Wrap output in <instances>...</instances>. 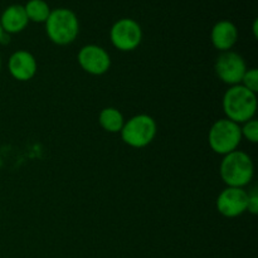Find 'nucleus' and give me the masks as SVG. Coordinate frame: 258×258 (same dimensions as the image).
I'll use <instances>...</instances> for the list:
<instances>
[{
  "label": "nucleus",
  "mask_w": 258,
  "mask_h": 258,
  "mask_svg": "<svg viewBox=\"0 0 258 258\" xmlns=\"http://www.w3.org/2000/svg\"><path fill=\"white\" fill-rule=\"evenodd\" d=\"M241 85L246 87L247 90L252 91V92H258V71L256 68H251V70L246 71L241 81Z\"/></svg>",
  "instance_id": "obj_16"
},
{
  "label": "nucleus",
  "mask_w": 258,
  "mask_h": 258,
  "mask_svg": "<svg viewBox=\"0 0 258 258\" xmlns=\"http://www.w3.org/2000/svg\"><path fill=\"white\" fill-rule=\"evenodd\" d=\"M98 123L105 131L111 134L120 133L125 123L122 113L115 107H105L98 115Z\"/></svg>",
  "instance_id": "obj_13"
},
{
  "label": "nucleus",
  "mask_w": 258,
  "mask_h": 258,
  "mask_svg": "<svg viewBox=\"0 0 258 258\" xmlns=\"http://www.w3.org/2000/svg\"><path fill=\"white\" fill-rule=\"evenodd\" d=\"M156 133V121L146 113H140L128 118L120 131L123 143L134 149H143L153 143Z\"/></svg>",
  "instance_id": "obj_4"
},
{
  "label": "nucleus",
  "mask_w": 258,
  "mask_h": 258,
  "mask_svg": "<svg viewBox=\"0 0 258 258\" xmlns=\"http://www.w3.org/2000/svg\"><path fill=\"white\" fill-rule=\"evenodd\" d=\"M242 138H246L249 143L257 144L258 143V121L256 118L247 121L241 127Z\"/></svg>",
  "instance_id": "obj_15"
},
{
  "label": "nucleus",
  "mask_w": 258,
  "mask_h": 258,
  "mask_svg": "<svg viewBox=\"0 0 258 258\" xmlns=\"http://www.w3.org/2000/svg\"><path fill=\"white\" fill-rule=\"evenodd\" d=\"M257 25H258V20L256 19V20H254V22H253V34H254V37H256L257 38Z\"/></svg>",
  "instance_id": "obj_18"
},
{
  "label": "nucleus",
  "mask_w": 258,
  "mask_h": 258,
  "mask_svg": "<svg viewBox=\"0 0 258 258\" xmlns=\"http://www.w3.org/2000/svg\"><path fill=\"white\" fill-rule=\"evenodd\" d=\"M10 76L19 82H27L37 75V59L28 50H17L8 60Z\"/></svg>",
  "instance_id": "obj_10"
},
{
  "label": "nucleus",
  "mask_w": 258,
  "mask_h": 258,
  "mask_svg": "<svg viewBox=\"0 0 258 258\" xmlns=\"http://www.w3.org/2000/svg\"><path fill=\"white\" fill-rule=\"evenodd\" d=\"M242 140L241 126L228 118H219L208 131V144L218 155H227L237 150Z\"/></svg>",
  "instance_id": "obj_5"
},
{
  "label": "nucleus",
  "mask_w": 258,
  "mask_h": 258,
  "mask_svg": "<svg viewBox=\"0 0 258 258\" xmlns=\"http://www.w3.org/2000/svg\"><path fill=\"white\" fill-rule=\"evenodd\" d=\"M222 107L228 120L244 123L254 118L257 111V93L247 90L242 85L231 86L224 92Z\"/></svg>",
  "instance_id": "obj_1"
},
{
  "label": "nucleus",
  "mask_w": 258,
  "mask_h": 258,
  "mask_svg": "<svg viewBox=\"0 0 258 258\" xmlns=\"http://www.w3.org/2000/svg\"><path fill=\"white\" fill-rule=\"evenodd\" d=\"M45 33L50 42L57 45H68L75 42L80 33V22L75 13L67 8L50 12L45 20Z\"/></svg>",
  "instance_id": "obj_3"
},
{
  "label": "nucleus",
  "mask_w": 258,
  "mask_h": 258,
  "mask_svg": "<svg viewBox=\"0 0 258 258\" xmlns=\"http://www.w3.org/2000/svg\"><path fill=\"white\" fill-rule=\"evenodd\" d=\"M217 209L226 218H236L247 212L248 191L243 188L227 186L219 193L216 202Z\"/></svg>",
  "instance_id": "obj_9"
},
{
  "label": "nucleus",
  "mask_w": 258,
  "mask_h": 258,
  "mask_svg": "<svg viewBox=\"0 0 258 258\" xmlns=\"http://www.w3.org/2000/svg\"><path fill=\"white\" fill-rule=\"evenodd\" d=\"M4 34H5V33L3 32V29H2V25H0V43H2V40H3V37H4Z\"/></svg>",
  "instance_id": "obj_19"
},
{
  "label": "nucleus",
  "mask_w": 258,
  "mask_h": 258,
  "mask_svg": "<svg viewBox=\"0 0 258 258\" xmlns=\"http://www.w3.org/2000/svg\"><path fill=\"white\" fill-rule=\"evenodd\" d=\"M211 40L213 47L219 52H228L238 40V29L229 20H221L212 28Z\"/></svg>",
  "instance_id": "obj_11"
},
{
  "label": "nucleus",
  "mask_w": 258,
  "mask_h": 258,
  "mask_svg": "<svg viewBox=\"0 0 258 258\" xmlns=\"http://www.w3.org/2000/svg\"><path fill=\"white\" fill-rule=\"evenodd\" d=\"M214 71L219 80L229 86L241 85L244 73L247 71L243 57L236 52H222L214 64Z\"/></svg>",
  "instance_id": "obj_7"
},
{
  "label": "nucleus",
  "mask_w": 258,
  "mask_h": 258,
  "mask_svg": "<svg viewBox=\"0 0 258 258\" xmlns=\"http://www.w3.org/2000/svg\"><path fill=\"white\" fill-rule=\"evenodd\" d=\"M219 173L227 186L244 188L253 179V161L244 151L234 150L223 156L219 166Z\"/></svg>",
  "instance_id": "obj_2"
},
{
  "label": "nucleus",
  "mask_w": 258,
  "mask_h": 258,
  "mask_svg": "<svg viewBox=\"0 0 258 258\" xmlns=\"http://www.w3.org/2000/svg\"><path fill=\"white\" fill-rule=\"evenodd\" d=\"M25 13L29 22L34 23H45L50 14V8L44 0H29L24 5Z\"/></svg>",
  "instance_id": "obj_14"
},
{
  "label": "nucleus",
  "mask_w": 258,
  "mask_h": 258,
  "mask_svg": "<svg viewBox=\"0 0 258 258\" xmlns=\"http://www.w3.org/2000/svg\"><path fill=\"white\" fill-rule=\"evenodd\" d=\"M80 67L92 76H102L110 70V54L102 47L96 44H87L80 49L77 54Z\"/></svg>",
  "instance_id": "obj_8"
},
{
  "label": "nucleus",
  "mask_w": 258,
  "mask_h": 258,
  "mask_svg": "<svg viewBox=\"0 0 258 258\" xmlns=\"http://www.w3.org/2000/svg\"><path fill=\"white\" fill-rule=\"evenodd\" d=\"M29 19L25 13L24 5H9L0 17V25L5 34H17L27 28Z\"/></svg>",
  "instance_id": "obj_12"
},
{
  "label": "nucleus",
  "mask_w": 258,
  "mask_h": 258,
  "mask_svg": "<svg viewBox=\"0 0 258 258\" xmlns=\"http://www.w3.org/2000/svg\"><path fill=\"white\" fill-rule=\"evenodd\" d=\"M0 68H2V58H0Z\"/></svg>",
  "instance_id": "obj_20"
},
{
  "label": "nucleus",
  "mask_w": 258,
  "mask_h": 258,
  "mask_svg": "<svg viewBox=\"0 0 258 258\" xmlns=\"http://www.w3.org/2000/svg\"><path fill=\"white\" fill-rule=\"evenodd\" d=\"M247 211L251 214H253V216H256L258 213V194L256 189L253 191H251V193H248V206H247Z\"/></svg>",
  "instance_id": "obj_17"
},
{
  "label": "nucleus",
  "mask_w": 258,
  "mask_h": 258,
  "mask_svg": "<svg viewBox=\"0 0 258 258\" xmlns=\"http://www.w3.org/2000/svg\"><path fill=\"white\" fill-rule=\"evenodd\" d=\"M110 39L116 49L131 52L140 45L143 40V29L136 20L122 18L111 27Z\"/></svg>",
  "instance_id": "obj_6"
}]
</instances>
